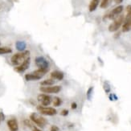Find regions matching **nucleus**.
<instances>
[{"mask_svg": "<svg viewBox=\"0 0 131 131\" xmlns=\"http://www.w3.org/2000/svg\"><path fill=\"white\" fill-rule=\"evenodd\" d=\"M126 10H127V13H129V12H131V5H129V6H127V7H126Z\"/></svg>", "mask_w": 131, "mask_h": 131, "instance_id": "obj_25", "label": "nucleus"}, {"mask_svg": "<svg viewBox=\"0 0 131 131\" xmlns=\"http://www.w3.org/2000/svg\"><path fill=\"white\" fill-rule=\"evenodd\" d=\"M30 64H31V59H30V57H28L24 62H23L20 65L15 67V71L17 72H19V73L24 72L28 68H29Z\"/></svg>", "mask_w": 131, "mask_h": 131, "instance_id": "obj_9", "label": "nucleus"}, {"mask_svg": "<svg viewBox=\"0 0 131 131\" xmlns=\"http://www.w3.org/2000/svg\"><path fill=\"white\" fill-rule=\"evenodd\" d=\"M31 130H32V131H42L41 129H38V128H37V127H36V126H34V127L31 129Z\"/></svg>", "mask_w": 131, "mask_h": 131, "instance_id": "obj_26", "label": "nucleus"}, {"mask_svg": "<svg viewBox=\"0 0 131 131\" xmlns=\"http://www.w3.org/2000/svg\"><path fill=\"white\" fill-rule=\"evenodd\" d=\"M50 131H60V129L57 126H52V127L50 129Z\"/></svg>", "mask_w": 131, "mask_h": 131, "instance_id": "obj_21", "label": "nucleus"}, {"mask_svg": "<svg viewBox=\"0 0 131 131\" xmlns=\"http://www.w3.org/2000/svg\"><path fill=\"white\" fill-rule=\"evenodd\" d=\"M60 85H52V86H41L39 90L43 93H58L61 91Z\"/></svg>", "mask_w": 131, "mask_h": 131, "instance_id": "obj_5", "label": "nucleus"}, {"mask_svg": "<svg viewBox=\"0 0 131 131\" xmlns=\"http://www.w3.org/2000/svg\"><path fill=\"white\" fill-rule=\"evenodd\" d=\"M48 69H41V68H38L37 70H36V71H34V72H32L34 74H36V75H37V76H39V77H43L45 74H46L47 72H48Z\"/></svg>", "mask_w": 131, "mask_h": 131, "instance_id": "obj_16", "label": "nucleus"}, {"mask_svg": "<svg viewBox=\"0 0 131 131\" xmlns=\"http://www.w3.org/2000/svg\"><path fill=\"white\" fill-rule=\"evenodd\" d=\"M93 87H90L87 91V98L89 100L91 99V96H92V93H93Z\"/></svg>", "mask_w": 131, "mask_h": 131, "instance_id": "obj_20", "label": "nucleus"}, {"mask_svg": "<svg viewBox=\"0 0 131 131\" xmlns=\"http://www.w3.org/2000/svg\"><path fill=\"white\" fill-rule=\"evenodd\" d=\"M37 100L38 101H39L41 103V105L47 107L51 103H52V97L50 96L47 95V94H39L37 96Z\"/></svg>", "mask_w": 131, "mask_h": 131, "instance_id": "obj_7", "label": "nucleus"}, {"mask_svg": "<svg viewBox=\"0 0 131 131\" xmlns=\"http://www.w3.org/2000/svg\"><path fill=\"white\" fill-rule=\"evenodd\" d=\"M30 52L29 51H24V52H21L19 53H16L12 56V57L10 59L11 63L13 65L19 66L23 62H24L27 58L29 57Z\"/></svg>", "mask_w": 131, "mask_h": 131, "instance_id": "obj_1", "label": "nucleus"}, {"mask_svg": "<svg viewBox=\"0 0 131 131\" xmlns=\"http://www.w3.org/2000/svg\"><path fill=\"white\" fill-rule=\"evenodd\" d=\"M113 1H114L117 4H120L123 2V0H113Z\"/></svg>", "mask_w": 131, "mask_h": 131, "instance_id": "obj_27", "label": "nucleus"}, {"mask_svg": "<svg viewBox=\"0 0 131 131\" xmlns=\"http://www.w3.org/2000/svg\"><path fill=\"white\" fill-rule=\"evenodd\" d=\"M100 2H101V0H92V1L90 2L89 6V10L90 12H93L94 10H96Z\"/></svg>", "mask_w": 131, "mask_h": 131, "instance_id": "obj_12", "label": "nucleus"}, {"mask_svg": "<svg viewBox=\"0 0 131 131\" xmlns=\"http://www.w3.org/2000/svg\"><path fill=\"white\" fill-rule=\"evenodd\" d=\"M42 77H39L36 74H34L33 72L31 73H27L25 75V80L27 81H38V80H40Z\"/></svg>", "mask_w": 131, "mask_h": 131, "instance_id": "obj_13", "label": "nucleus"}, {"mask_svg": "<svg viewBox=\"0 0 131 131\" xmlns=\"http://www.w3.org/2000/svg\"><path fill=\"white\" fill-rule=\"evenodd\" d=\"M111 3V0H101V8H107L108 7L110 6Z\"/></svg>", "mask_w": 131, "mask_h": 131, "instance_id": "obj_18", "label": "nucleus"}, {"mask_svg": "<svg viewBox=\"0 0 131 131\" xmlns=\"http://www.w3.org/2000/svg\"><path fill=\"white\" fill-rule=\"evenodd\" d=\"M64 72L60 71H53L51 72V77L53 80H57V81H62L64 79Z\"/></svg>", "mask_w": 131, "mask_h": 131, "instance_id": "obj_11", "label": "nucleus"}, {"mask_svg": "<svg viewBox=\"0 0 131 131\" xmlns=\"http://www.w3.org/2000/svg\"><path fill=\"white\" fill-rule=\"evenodd\" d=\"M7 126L10 131H18L19 130V124L15 118H10L7 122Z\"/></svg>", "mask_w": 131, "mask_h": 131, "instance_id": "obj_10", "label": "nucleus"}, {"mask_svg": "<svg viewBox=\"0 0 131 131\" xmlns=\"http://www.w3.org/2000/svg\"><path fill=\"white\" fill-rule=\"evenodd\" d=\"M68 110H63L61 111V113H60V114L62 115V116H64V117H65V116H67L68 114Z\"/></svg>", "mask_w": 131, "mask_h": 131, "instance_id": "obj_22", "label": "nucleus"}, {"mask_svg": "<svg viewBox=\"0 0 131 131\" xmlns=\"http://www.w3.org/2000/svg\"><path fill=\"white\" fill-rule=\"evenodd\" d=\"M15 48L20 52H24L27 48V44L24 41H17L15 43Z\"/></svg>", "mask_w": 131, "mask_h": 131, "instance_id": "obj_14", "label": "nucleus"}, {"mask_svg": "<svg viewBox=\"0 0 131 131\" xmlns=\"http://www.w3.org/2000/svg\"><path fill=\"white\" fill-rule=\"evenodd\" d=\"M71 108H72V110H76L77 108V104L76 103V102H72V105H71Z\"/></svg>", "mask_w": 131, "mask_h": 131, "instance_id": "obj_23", "label": "nucleus"}, {"mask_svg": "<svg viewBox=\"0 0 131 131\" xmlns=\"http://www.w3.org/2000/svg\"><path fill=\"white\" fill-rule=\"evenodd\" d=\"M124 20L125 18L123 15H119L117 19H115L113 20V22L109 26V31L110 32H115L117 31L120 27L124 24Z\"/></svg>", "mask_w": 131, "mask_h": 131, "instance_id": "obj_3", "label": "nucleus"}, {"mask_svg": "<svg viewBox=\"0 0 131 131\" xmlns=\"http://www.w3.org/2000/svg\"><path fill=\"white\" fill-rule=\"evenodd\" d=\"M37 110L38 111L43 115H47V116H53L56 115L57 111L56 109L52 107H45L43 105H39L37 106Z\"/></svg>", "mask_w": 131, "mask_h": 131, "instance_id": "obj_4", "label": "nucleus"}, {"mask_svg": "<svg viewBox=\"0 0 131 131\" xmlns=\"http://www.w3.org/2000/svg\"><path fill=\"white\" fill-rule=\"evenodd\" d=\"M30 119L34 124H36V126H38L39 127H41V128H43L48 123L46 118H44L43 116L39 115L36 113H31L30 116Z\"/></svg>", "mask_w": 131, "mask_h": 131, "instance_id": "obj_2", "label": "nucleus"}, {"mask_svg": "<svg viewBox=\"0 0 131 131\" xmlns=\"http://www.w3.org/2000/svg\"><path fill=\"white\" fill-rule=\"evenodd\" d=\"M123 10V6L120 5V6H117V7H115L114 9H113L107 15V18L109 19H113L114 20L115 19H117V17L119 16Z\"/></svg>", "mask_w": 131, "mask_h": 131, "instance_id": "obj_8", "label": "nucleus"}, {"mask_svg": "<svg viewBox=\"0 0 131 131\" xmlns=\"http://www.w3.org/2000/svg\"><path fill=\"white\" fill-rule=\"evenodd\" d=\"M61 104H62V100L60 97H58V96H56L53 100V105L55 107H59L61 105Z\"/></svg>", "mask_w": 131, "mask_h": 131, "instance_id": "obj_19", "label": "nucleus"}, {"mask_svg": "<svg viewBox=\"0 0 131 131\" xmlns=\"http://www.w3.org/2000/svg\"><path fill=\"white\" fill-rule=\"evenodd\" d=\"M36 65L38 67V68L41 69H48L49 67V62L47 59H45L43 56H37L35 59Z\"/></svg>", "mask_w": 131, "mask_h": 131, "instance_id": "obj_6", "label": "nucleus"}, {"mask_svg": "<svg viewBox=\"0 0 131 131\" xmlns=\"http://www.w3.org/2000/svg\"><path fill=\"white\" fill-rule=\"evenodd\" d=\"M54 83H55V80L50 78V79H46V80H44V81H41L40 85L41 86H52Z\"/></svg>", "mask_w": 131, "mask_h": 131, "instance_id": "obj_15", "label": "nucleus"}, {"mask_svg": "<svg viewBox=\"0 0 131 131\" xmlns=\"http://www.w3.org/2000/svg\"><path fill=\"white\" fill-rule=\"evenodd\" d=\"M0 45H1V43H0Z\"/></svg>", "mask_w": 131, "mask_h": 131, "instance_id": "obj_28", "label": "nucleus"}, {"mask_svg": "<svg viewBox=\"0 0 131 131\" xmlns=\"http://www.w3.org/2000/svg\"><path fill=\"white\" fill-rule=\"evenodd\" d=\"M12 52V49L8 47H0V55L9 54Z\"/></svg>", "mask_w": 131, "mask_h": 131, "instance_id": "obj_17", "label": "nucleus"}, {"mask_svg": "<svg viewBox=\"0 0 131 131\" xmlns=\"http://www.w3.org/2000/svg\"><path fill=\"white\" fill-rule=\"evenodd\" d=\"M4 115H3V113H0V121H3L4 120Z\"/></svg>", "mask_w": 131, "mask_h": 131, "instance_id": "obj_24", "label": "nucleus"}]
</instances>
